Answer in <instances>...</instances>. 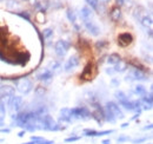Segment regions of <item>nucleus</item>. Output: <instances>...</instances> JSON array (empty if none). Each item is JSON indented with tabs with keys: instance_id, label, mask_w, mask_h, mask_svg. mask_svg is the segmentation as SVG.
<instances>
[{
	"instance_id": "dca6fc26",
	"label": "nucleus",
	"mask_w": 153,
	"mask_h": 144,
	"mask_svg": "<svg viewBox=\"0 0 153 144\" xmlns=\"http://www.w3.org/2000/svg\"><path fill=\"white\" fill-rule=\"evenodd\" d=\"M66 16H67V19H68V21L71 22V24H73L74 26H76V28L78 30L79 27L76 26V12L72 10V8H67V11H66Z\"/></svg>"
},
{
	"instance_id": "aec40b11",
	"label": "nucleus",
	"mask_w": 153,
	"mask_h": 144,
	"mask_svg": "<svg viewBox=\"0 0 153 144\" xmlns=\"http://www.w3.org/2000/svg\"><path fill=\"white\" fill-rule=\"evenodd\" d=\"M102 117H104V119H105L106 122H110V123H114L115 121H117V118H115L114 116H113L107 109H105V108L102 110Z\"/></svg>"
},
{
	"instance_id": "9b49d317",
	"label": "nucleus",
	"mask_w": 153,
	"mask_h": 144,
	"mask_svg": "<svg viewBox=\"0 0 153 144\" xmlns=\"http://www.w3.org/2000/svg\"><path fill=\"white\" fill-rule=\"evenodd\" d=\"M22 104H24V100H22V97L21 96H13V99H12V103H11V110L16 111V112H20V110L22 109Z\"/></svg>"
},
{
	"instance_id": "f8f14e48",
	"label": "nucleus",
	"mask_w": 153,
	"mask_h": 144,
	"mask_svg": "<svg viewBox=\"0 0 153 144\" xmlns=\"http://www.w3.org/2000/svg\"><path fill=\"white\" fill-rule=\"evenodd\" d=\"M110 18L113 22H119L120 19H121V10L120 7L115 6L111 10V13H110Z\"/></svg>"
},
{
	"instance_id": "a211bd4d",
	"label": "nucleus",
	"mask_w": 153,
	"mask_h": 144,
	"mask_svg": "<svg viewBox=\"0 0 153 144\" xmlns=\"http://www.w3.org/2000/svg\"><path fill=\"white\" fill-rule=\"evenodd\" d=\"M128 69V65H127V63H125V62H123V60H120L118 64H115L114 68H113V71L115 72H119V73H121V72H125L126 70Z\"/></svg>"
},
{
	"instance_id": "1a4fd4ad",
	"label": "nucleus",
	"mask_w": 153,
	"mask_h": 144,
	"mask_svg": "<svg viewBox=\"0 0 153 144\" xmlns=\"http://www.w3.org/2000/svg\"><path fill=\"white\" fill-rule=\"evenodd\" d=\"M132 41H133V37H132L131 33H128V32L121 33V34H119V37H118V44L120 46H123V47L128 46Z\"/></svg>"
},
{
	"instance_id": "9d476101",
	"label": "nucleus",
	"mask_w": 153,
	"mask_h": 144,
	"mask_svg": "<svg viewBox=\"0 0 153 144\" xmlns=\"http://www.w3.org/2000/svg\"><path fill=\"white\" fill-rule=\"evenodd\" d=\"M37 78H38V80L42 82L44 84H48L53 79V72L50 71L48 69H46V70H44L41 73H39L38 76H37Z\"/></svg>"
},
{
	"instance_id": "39448f33",
	"label": "nucleus",
	"mask_w": 153,
	"mask_h": 144,
	"mask_svg": "<svg viewBox=\"0 0 153 144\" xmlns=\"http://www.w3.org/2000/svg\"><path fill=\"white\" fill-rule=\"evenodd\" d=\"M125 80H130V82H133V80H147V76L144 73V72L141 71V70H139V69H131L130 72H128V74L126 76V78H125Z\"/></svg>"
},
{
	"instance_id": "20e7f679",
	"label": "nucleus",
	"mask_w": 153,
	"mask_h": 144,
	"mask_svg": "<svg viewBox=\"0 0 153 144\" xmlns=\"http://www.w3.org/2000/svg\"><path fill=\"white\" fill-rule=\"evenodd\" d=\"M70 47H71V43L68 40L61 39V40H58L57 43H56V45H54V52H56V54H57L59 58H62V57H65V54L68 52Z\"/></svg>"
},
{
	"instance_id": "72a5a7b5",
	"label": "nucleus",
	"mask_w": 153,
	"mask_h": 144,
	"mask_svg": "<svg viewBox=\"0 0 153 144\" xmlns=\"http://www.w3.org/2000/svg\"><path fill=\"white\" fill-rule=\"evenodd\" d=\"M31 140H32V141H36V142H38V141H42V140H45V138H42V137H39V136H32V137H31Z\"/></svg>"
},
{
	"instance_id": "473e14b6",
	"label": "nucleus",
	"mask_w": 153,
	"mask_h": 144,
	"mask_svg": "<svg viewBox=\"0 0 153 144\" xmlns=\"http://www.w3.org/2000/svg\"><path fill=\"white\" fill-rule=\"evenodd\" d=\"M146 140H147V138H146V137H144V138H139V140H133L132 142H133L134 144H137V143L139 144V143H143V142H145Z\"/></svg>"
},
{
	"instance_id": "7ed1b4c3",
	"label": "nucleus",
	"mask_w": 153,
	"mask_h": 144,
	"mask_svg": "<svg viewBox=\"0 0 153 144\" xmlns=\"http://www.w3.org/2000/svg\"><path fill=\"white\" fill-rule=\"evenodd\" d=\"M16 89L21 94H28L33 90V83L28 78H20L16 82Z\"/></svg>"
},
{
	"instance_id": "c756f323",
	"label": "nucleus",
	"mask_w": 153,
	"mask_h": 144,
	"mask_svg": "<svg viewBox=\"0 0 153 144\" xmlns=\"http://www.w3.org/2000/svg\"><path fill=\"white\" fill-rule=\"evenodd\" d=\"M60 68V63H58V62H52L51 63V68H48V70L50 71H56L57 69H59Z\"/></svg>"
},
{
	"instance_id": "393cba45",
	"label": "nucleus",
	"mask_w": 153,
	"mask_h": 144,
	"mask_svg": "<svg viewBox=\"0 0 153 144\" xmlns=\"http://www.w3.org/2000/svg\"><path fill=\"white\" fill-rule=\"evenodd\" d=\"M86 2L91 6L92 10H96V11L99 10V4H100V2H99L98 0H86Z\"/></svg>"
},
{
	"instance_id": "f704fd0d",
	"label": "nucleus",
	"mask_w": 153,
	"mask_h": 144,
	"mask_svg": "<svg viewBox=\"0 0 153 144\" xmlns=\"http://www.w3.org/2000/svg\"><path fill=\"white\" fill-rule=\"evenodd\" d=\"M115 2H117V6L120 7V6H123L125 4V0H115Z\"/></svg>"
},
{
	"instance_id": "6ab92c4d",
	"label": "nucleus",
	"mask_w": 153,
	"mask_h": 144,
	"mask_svg": "<svg viewBox=\"0 0 153 144\" xmlns=\"http://www.w3.org/2000/svg\"><path fill=\"white\" fill-rule=\"evenodd\" d=\"M140 24L144 26V27H151L153 24V20H152V17L151 16H147V14H145V16H143L141 18H140Z\"/></svg>"
},
{
	"instance_id": "f3484780",
	"label": "nucleus",
	"mask_w": 153,
	"mask_h": 144,
	"mask_svg": "<svg viewBox=\"0 0 153 144\" xmlns=\"http://www.w3.org/2000/svg\"><path fill=\"white\" fill-rule=\"evenodd\" d=\"M120 60H121V57H120L118 53H111L108 57H107V60H106V62H107V64L114 66L115 64H118Z\"/></svg>"
},
{
	"instance_id": "4be33fe9",
	"label": "nucleus",
	"mask_w": 153,
	"mask_h": 144,
	"mask_svg": "<svg viewBox=\"0 0 153 144\" xmlns=\"http://www.w3.org/2000/svg\"><path fill=\"white\" fill-rule=\"evenodd\" d=\"M91 76H92V65H91V64H88V65L84 69L82 74H81V78H84V79H90V78H91Z\"/></svg>"
},
{
	"instance_id": "bb28decb",
	"label": "nucleus",
	"mask_w": 153,
	"mask_h": 144,
	"mask_svg": "<svg viewBox=\"0 0 153 144\" xmlns=\"http://www.w3.org/2000/svg\"><path fill=\"white\" fill-rule=\"evenodd\" d=\"M46 93V90L42 88V86H39L36 89V94L38 96V97H44V94Z\"/></svg>"
},
{
	"instance_id": "a19ab883",
	"label": "nucleus",
	"mask_w": 153,
	"mask_h": 144,
	"mask_svg": "<svg viewBox=\"0 0 153 144\" xmlns=\"http://www.w3.org/2000/svg\"><path fill=\"white\" fill-rule=\"evenodd\" d=\"M1 132H10V130L8 129H2V130H0Z\"/></svg>"
},
{
	"instance_id": "f257e3e1",
	"label": "nucleus",
	"mask_w": 153,
	"mask_h": 144,
	"mask_svg": "<svg viewBox=\"0 0 153 144\" xmlns=\"http://www.w3.org/2000/svg\"><path fill=\"white\" fill-rule=\"evenodd\" d=\"M38 123H39V130L58 131V130L64 129V128L59 126V124L54 121V118L51 115H48V113H45V115L40 116L38 118Z\"/></svg>"
},
{
	"instance_id": "7c9ffc66",
	"label": "nucleus",
	"mask_w": 153,
	"mask_h": 144,
	"mask_svg": "<svg viewBox=\"0 0 153 144\" xmlns=\"http://www.w3.org/2000/svg\"><path fill=\"white\" fill-rule=\"evenodd\" d=\"M17 2H18L17 0H6V6L7 7H16V6H18Z\"/></svg>"
},
{
	"instance_id": "5701e85b",
	"label": "nucleus",
	"mask_w": 153,
	"mask_h": 144,
	"mask_svg": "<svg viewBox=\"0 0 153 144\" xmlns=\"http://www.w3.org/2000/svg\"><path fill=\"white\" fill-rule=\"evenodd\" d=\"M84 135L87 136V137H98V131L93 130V129H85Z\"/></svg>"
},
{
	"instance_id": "b1692460",
	"label": "nucleus",
	"mask_w": 153,
	"mask_h": 144,
	"mask_svg": "<svg viewBox=\"0 0 153 144\" xmlns=\"http://www.w3.org/2000/svg\"><path fill=\"white\" fill-rule=\"evenodd\" d=\"M135 93L137 94H139V96H144V94H146V88L145 86H143V85H137L135 86Z\"/></svg>"
},
{
	"instance_id": "58836bf2",
	"label": "nucleus",
	"mask_w": 153,
	"mask_h": 144,
	"mask_svg": "<svg viewBox=\"0 0 153 144\" xmlns=\"http://www.w3.org/2000/svg\"><path fill=\"white\" fill-rule=\"evenodd\" d=\"M99 2H102V4H107V2H110V0H98Z\"/></svg>"
},
{
	"instance_id": "f03ea898",
	"label": "nucleus",
	"mask_w": 153,
	"mask_h": 144,
	"mask_svg": "<svg viewBox=\"0 0 153 144\" xmlns=\"http://www.w3.org/2000/svg\"><path fill=\"white\" fill-rule=\"evenodd\" d=\"M70 115L72 121L73 119H88L91 118L90 110L85 106H76V108L70 109Z\"/></svg>"
},
{
	"instance_id": "e433bc0d",
	"label": "nucleus",
	"mask_w": 153,
	"mask_h": 144,
	"mask_svg": "<svg viewBox=\"0 0 153 144\" xmlns=\"http://www.w3.org/2000/svg\"><path fill=\"white\" fill-rule=\"evenodd\" d=\"M106 73H107V74H113V73H114V71H113V68H108V69L106 70Z\"/></svg>"
},
{
	"instance_id": "cd10ccee",
	"label": "nucleus",
	"mask_w": 153,
	"mask_h": 144,
	"mask_svg": "<svg viewBox=\"0 0 153 144\" xmlns=\"http://www.w3.org/2000/svg\"><path fill=\"white\" fill-rule=\"evenodd\" d=\"M80 138H81V136H71V137H67V138L65 140V142H66V143H72V142L79 141Z\"/></svg>"
},
{
	"instance_id": "4c0bfd02",
	"label": "nucleus",
	"mask_w": 153,
	"mask_h": 144,
	"mask_svg": "<svg viewBox=\"0 0 153 144\" xmlns=\"http://www.w3.org/2000/svg\"><path fill=\"white\" fill-rule=\"evenodd\" d=\"M102 144H111V141H110V140H104V141H102Z\"/></svg>"
},
{
	"instance_id": "c03bdc74",
	"label": "nucleus",
	"mask_w": 153,
	"mask_h": 144,
	"mask_svg": "<svg viewBox=\"0 0 153 144\" xmlns=\"http://www.w3.org/2000/svg\"><path fill=\"white\" fill-rule=\"evenodd\" d=\"M24 1H32V0H24Z\"/></svg>"
},
{
	"instance_id": "0eeeda50",
	"label": "nucleus",
	"mask_w": 153,
	"mask_h": 144,
	"mask_svg": "<svg viewBox=\"0 0 153 144\" xmlns=\"http://www.w3.org/2000/svg\"><path fill=\"white\" fill-rule=\"evenodd\" d=\"M105 109H107L115 118H119V119H123L125 117L124 112L121 111V109L119 108V105L114 103V102H107L106 105H105Z\"/></svg>"
},
{
	"instance_id": "37998d69",
	"label": "nucleus",
	"mask_w": 153,
	"mask_h": 144,
	"mask_svg": "<svg viewBox=\"0 0 153 144\" xmlns=\"http://www.w3.org/2000/svg\"><path fill=\"white\" fill-rule=\"evenodd\" d=\"M127 125H128V123H125V124H123V125H121V128H126Z\"/></svg>"
},
{
	"instance_id": "4468645a",
	"label": "nucleus",
	"mask_w": 153,
	"mask_h": 144,
	"mask_svg": "<svg viewBox=\"0 0 153 144\" xmlns=\"http://www.w3.org/2000/svg\"><path fill=\"white\" fill-rule=\"evenodd\" d=\"M59 115H60V121H62V122H66V123H71L72 122V118H71V115H70V109L68 108H64L60 110V112H59Z\"/></svg>"
},
{
	"instance_id": "ea45409f",
	"label": "nucleus",
	"mask_w": 153,
	"mask_h": 144,
	"mask_svg": "<svg viewBox=\"0 0 153 144\" xmlns=\"http://www.w3.org/2000/svg\"><path fill=\"white\" fill-rule=\"evenodd\" d=\"M24 134H25V130H22V131H20V132H19V135H18V136H19V137H22V136H24Z\"/></svg>"
},
{
	"instance_id": "412c9836",
	"label": "nucleus",
	"mask_w": 153,
	"mask_h": 144,
	"mask_svg": "<svg viewBox=\"0 0 153 144\" xmlns=\"http://www.w3.org/2000/svg\"><path fill=\"white\" fill-rule=\"evenodd\" d=\"M114 96H115V98L119 100V104H121V103H124V102L128 100V97H127V96H126V93H125V92H123V91H117Z\"/></svg>"
},
{
	"instance_id": "6e6552de",
	"label": "nucleus",
	"mask_w": 153,
	"mask_h": 144,
	"mask_svg": "<svg viewBox=\"0 0 153 144\" xmlns=\"http://www.w3.org/2000/svg\"><path fill=\"white\" fill-rule=\"evenodd\" d=\"M79 64H80V59H79V57H78V56H72V57L68 58L67 62L65 63V65H64V71H66V72L72 71V70L76 69Z\"/></svg>"
},
{
	"instance_id": "2f4dec72",
	"label": "nucleus",
	"mask_w": 153,
	"mask_h": 144,
	"mask_svg": "<svg viewBox=\"0 0 153 144\" xmlns=\"http://www.w3.org/2000/svg\"><path fill=\"white\" fill-rule=\"evenodd\" d=\"M17 16H19L20 18L26 19L27 21H30V14H28L27 12H18V13H17Z\"/></svg>"
},
{
	"instance_id": "2eb2a0df",
	"label": "nucleus",
	"mask_w": 153,
	"mask_h": 144,
	"mask_svg": "<svg viewBox=\"0 0 153 144\" xmlns=\"http://www.w3.org/2000/svg\"><path fill=\"white\" fill-rule=\"evenodd\" d=\"M140 102H141V104H144V109H152V105H153L152 93H149V96L147 94H144Z\"/></svg>"
},
{
	"instance_id": "a878e982",
	"label": "nucleus",
	"mask_w": 153,
	"mask_h": 144,
	"mask_svg": "<svg viewBox=\"0 0 153 144\" xmlns=\"http://www.w3.org/2000/svg\"><path fill=\"white\" fill-rule=\"evenodd\" d=\"M42 36H44L45 39L51 38V37L53 36V30H52V28H45V30L42 31Z\"/></svg>"
},
{
	"instance_id": "ddd939ff",
	"label": "nucleus",
	"mask_w": 153,
	"mask_h": 144,
	"mask_svg": "<svg viewBox=\"0 0 153 144\" xmlns=\"http://www.w3.org/2000/svg\"><path fill=\"white\" fill-rule=\"evenodd\" d=\"M92 14H93L92 8L88 7V6H84L80 10V18H81L82 21L84 20H87V19H92Z\"/></svg>"
},
{
	"instance_id": "c9c22d12",
	"label": "nucleus",
	"mask_w": 153,
	"mask_h": 144,
	"mask_svg": "<svg viewBox=\"0 0 153 144\" xmlns=\"http://www.w3.org/2000/svg\"><path fill=\"white\" fill-rule=\"evenodd\" d=\"M125 141H128V137H120V138H118V142L119 143H121V142H125Z\"/></svg>"
},
{
	"instance_id": "423d86ee",
	"label": "nucleus",
	"mask_w": 153,
	"mask_h": 144,
	"mask_svg": "<svg viewBox=\"0 0 153 144\" xmlns=\"http://www.w3.org/2000/svg\"><path fill=\"white\" fill-rule=\"evenodd\" d=\"M84 26L86 28V31L91 34V36L98 37L100 34V27L97 25L96 22L92 20V19H87V20H84Z\"/></svg>"
},
{
	"instance_id": "c85d7f7f",
	"label": "nucleus",
	"mask_w": 153,
	"mask_h": 144,
	"mask_svg": "<svg viewBox=\"0 0 153 144\" xmlns=\"http://www.w3.org/2000/svg\"><path fill=\"white\" fill-rule=\"evenodd\" d=\"M106 45H107V43H106L105 40H100V41H97L96 43V47L98 50H99V49H100V50H104V47H105Z\"/></svg>"
},
{
	"instance_id": "79ce46f5",
	"label": "nucleus",
	"mask_w": 153,
	"mask_h": 144,
	"mask_svg": "<svg viewBox=\"0 0 153 144\" xmlns=\"http://www.w3.org/2000/svg\"><path fill=\"white\" fill-rule=\"evenodd\" d=\"M22 144H37V142H34V141H31V142H27V143H22Z\"/></svg>"
}]
</instances>
